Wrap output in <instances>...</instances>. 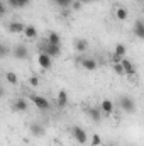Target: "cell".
<instances>
[{"mask_svg":"<svg viewBox=\"0 0 144 146\" xmlns=\"http://www.w3.org/2000/svg\"><path fill=\"white\" fill-rule=\"evenodd\" d=\"M39 53H46V54H49L51 58H56V56H59L61 48H59L58 44H51V42L46 39V41L39 42Z\"/></svg>","mask_w":144,"mask_h":146,"instance_id":"1","label":"cell"},{"mask_svg":"<svg viewBox=\"0 0 144 146\" xmlns=\"http://www.w3.org/2000/svg\"><path fill=\"white\" fill-rule=\"evenodd\" d=\"M119 106H120V109L124 110V112H129V114L136 110V104H134V100L129 95H122L119 99Z\"/></svg>","mask_w":144,"mask_h":146,"instance_id":"2","label":"cell"},{"mask_svg":"<svg viewBox=\"0 0 144 146\" xmlns=\"http://www.w3.org/2000/svg\"><path fill=\"white\" fill-rule=\"evenodd\" d=\"M29 99L34 102V106H36L39 110H48L49 109V100H48L46 97H42V95H31Z\"/></svg>","mask_w":144,"mask_h":146,"instance_id":"3","label":"cell"},{"mask_svg":"<svg viewBox=\"0 0 144 146\" xmlns=\"http://www.w3.org/2000/svg\"><path fill=\"white\" fill-rule=\"evenodd\" d=\"M12 54H14V58H17V60H26V58L29 56V51H27V48H26V46L17 44V46H14Z\"/></svg>","mask_w":144,"mask_h":146,"instance_id":"4","label":"cell"},{"mask_svg":"<svg viewBox=\"0 0 144 146\" xmlns=\"http://www.w3.org/2000/svg\"><path fill=\"white\" fill-rule=\"evenodd\" d=\"M37 63H39V66H41V68H44V70H49V68H51V65H53L51 56H49V54H46V53H39V56H37Z\"/></svg>","mask_w":144,"mask_h":146,"instance_id":"5","label":"cell"},{"mask_svg":"<svg viewBox=\"0 0 144 146\" xmlns=\"http://www.w3.org/2000/svg\"><path fill=\"white\" fill-rule=\"evenodd\" d=\"M71 133H73V136H75V139L78 141V143H87V133L81 129V127H78V126H73L71 127Z\"/></svg>","mask_w":144,"mask_h":146,"instance_id":"6","label":"cell"},{"mask_svg":"<svg viewBox=\"0 0 144 146\" xmlns=\"http://www.w3.org/2000/svg\"><path fill=\"white\" fill-rule=\"evenodd\" d=\"M12 110H14V112H26V110H27V100H24V99H17V100H14V104H12Z\"/></svg>","mask_w":144,"mask_h":146,"instance_id":"7","label":"cell"},{"mask_svg":"<svg viewBox=\"0 0 144 146\" xmlns=\"http://www.w3.org/2000/svg\"><path fill=\"white\" fill-rule=\"evenodd\" d=\"M81 66L88 72H93V70H97V61L93 58H81Z\"/></svg>","mask_w":144,"mask_h":146,"instance_id":"8","label":"cell"},{"mask_svg":"<svg viewBox=\"0 0 144 146\" xmlns=\"http://www.w3.org/2000/svg\"><path fill=\"white\" fill-rule=\"evenodd\" d=\"M56 104H58L59 107H66V106H68V94H66L65 90H61V92L58 94V97H56Z\"/></svg>","mask_w":144,"mask_h":146,"instance_id":"9","label":"cell"},{"mask_svg":"<svg viewBox=\"0 0 144 146\" xmlns=\"http://www.w3.org/2000/svg\"><path fill=\"white\" fill-rule=\"evenodd\" d=\"M122 66H124V72H126V75H129V76H132L134 73H136V70H134V65L129 61V60H126V58H122Z\"/></svg>","mask_w":144,"mask_h":146,"instance_id":"10","label":"cell"},{"mask_svg":"<svg viewBox=\"0 0 144 146\" xmlns=\"http://www.w3.org/2000/svg\"><path fill=\"white\" fill-rule=\"evenodd\" d=\"M134 34L139 39H144V22L143 21H136V24H134Z\"/></svg>","mask_w":144,"mask_h":146,"instance_id":"11","label":"cell"},{"mask_svg":"<svg viewBox=\"0 0 144 146\" xmlns=\"http://www.w3.org/2000/svg\"><path fill=\"white\" fill-rule=\"evenodd\" d=\"M29 129H31V133H32V134H34V136H37V138H39V136H42V134H44V127H42V126H41V124H37V122H32V124H31V127H29Z\"/></svg>","mask_w":144,"mask_h":146,"instance_id":"12","label":"cell"},{"mask_svg":"<svg viewBox=\"0 0 144 146\" xmlns=\"http://www.w3.org/2000/svg\"><path fill=\"white\" fill-rule=\"evenodd\" d=\"M9 29H10V33H24V29H26V26L22 24V22H12L10 26H9Z\"/></svg>","mask_w":144,"mask_h":146,"instance_id":"13","label":"cell"},{"mask_svg":"<svg viewBox=\"0 0 144 146\" xmlns=\"http://www.w3.org/2000/svg\"><path fill=\"white\" fill-rule=\"evenodd\" d=\"M100 109H102L104 114H112V112H114V104H112V100H108V99L107 100H104Z\"/></svg>","mask_w":144,"mask_h":146,"instance_id":"14","label":"cell"},{"mask_svg":"<svg viewBox=\"0 0 144 146\" xmlns=\"http://www.w3.org/2000/svg\"><path fill=\"white\" fill-rule=\"evenodd\" d=\"M87 48H88L87 39H76V41H75V49H76V51H80V53H81V51H85Z\"/></svg>","mask_w":144,"mask_h":146,"instance_id":"15","label":"cell"},{"mask_svg":"<svg viewBox=\"0 0 144 146\" xmlns=\"http://www.w3.org/2000/svg\"><path fill=\"white\" fill-rule=\"evenodd\" d=\"M24 34L29 37V39H34V37H37V29L34 27V26H26Z\"/></svg>","mask_w":144,"mask_h":146,"instance_id":"16","label":"cell"},{"mask_svg":"<svg viewBox=\"0 0 144 146\" xmlns=\"http://www.w3.org/2000/svg\"><path fill=\"white\" fill-rule=\"evenodd\" d=\"M88 114H90V119L92 121H95V122H98L100 119H102V109H90L88 110Z\"/></svg>","mask_w":144,"mask_h":146,"instance_id":"17","label":"cell"},{"mask_svg":"<svg viewBox=\"0 0 144 146\" xmlns=\"http://www.w3.org/2000/svg\"><path fill=\"white\" fill-rule=\"evenodd\" d=\"M48 41H49L51 44H58V46L61 44V37L58 36L56 33H49V36H48Z\"/></svg>","mask_w":144,"mask_h":146,"instance_id":"18","label":"cell"},{"mask_svg":"<svg viewBox=\"0 0 144 146\" xmlns=\"http://www.w3.org/2000/svg\"><path fill=\"white\" fill-rule=\"evenodd\" d=\"M115 15H117L119 21H126V19H127V10L122 9V7H119V9L115 10Z\"/></svg>","mask_w":144,"mask_h":146,"instance_id":"19","label":"cell"},{"mask_svg":"<svg viewBox=\"0 0 144 146\" xmlns=\"http://www.w3.org/2000/svg\"><path fill=\"white\" fill-rule=\"evenodd\" d=\"M115 56H119V58H124L126 56V46L124 44H117L115 46V53H114Z\"/></svg>","mask_w":144,"mask_h":146,"instance_id":"20","label":"cell"},{"mask_svg":"<svg viewBox=\"0 0 144 146\" xmlns=\"http://www.w3.org/2000/svg\"><path fill=\"white\" fill-rule=\"evenodd\" d=\"M54 3L59 5V7H63V9H66V7L73 5V0H54Z\"/></svg>","mask_w":144,"mask_h":146,"instance_id":"21","label":"cell"},{"mask_svg":"<svg viewBox=\"0 0 144 146\" xmlns=\"http://www.w3.org/2000/svg\"><path fill=\"white\" fill-rule=\"evenodd\" d=\"M7 82L12 83V85H15V83H17V75H15L14 72H9L7 73Z\"/></svg>","mask_w":144,"mask_h":146,"instance_id":"22","label":"cell"},{"mask_svg":"<svg viewBox=\"0 0 144 146\" xmlns=\"http://www.w3.org/2000/svg\"><path fill=\"white\" fill-rule=\"evenodd\" d=\"M114 72L117 73V75H126V72H124V66H122V63H115L114 66Z\"/></svg>","mask_w":144,"mask_h":146,"instance_id":"23","label":"cell"},{"mask_svg":"<svg viewBox=\"0 0 144 146\" xmlns=\"http://www.w3.org/2000/svg\"><path fill=\"white\" fill-rule=\"evenodd\" d=\"M100 143H102V138H100L98 134H93V138H92V145H93V146H98Z\"/></svg>","mask_w":144,"mask_h":146,"instance_id":"24","label":"cell"},{"mask_svg":"<svg viewBox=\"0 0 144 146\" xmlns=\"http://www.w3.org/2000/svg\"><path fill=\"white\" fill-rule=\"evenodd\" d=\"M7 3H9L12 9H19V2H17V0H7Z\"/></svg>","mask_w":144,"mask_h":146,"instance_id":"25","label":"cell"},{"mask_svg":"<svg viewBox=\"0 0 144 146\" xmlns=\"http://www.w3.org/2000/svg\"><path fill=\"white\" fill-rule=\"evenodd\" d=\"M17 2H19V9H24L29 5V0H17Z\"/></svg>","mask_w":144,"mask_h":146,"instance_id":"26","label":"cell"},{"mask_svg":"<svg viewBox=\"0 0 144 146\" xmlns=\"http://www.w3.org/2000/svg\"><path fill=\"white\" fill-rule=\"evenodd\" d=\"M29 83H31V85H32V87H37V85H39V80H37L36 76H32V78H31V80H29Z\"/></svg>","mask_w":144,"mask_h":146,"instance_id":"27","label":"cell"},{"mask_svg":"<svg viewBox=\"0 0 144 146\" xmlns=\"http://www.w3.org/2000/svg\"><path fill=\"white\" fill-rule=\"evenodd\" d=\"M80 2H81V5H83V3H90L92 0H80Z\"/></svg>","mask_w":144,"mask_h":146,"instance_id":"28","label":"cell"},{"mask_svg":"<svg viewBox=\"0 0 144 146\" xmlns=\"http://www.w3.org/2000/svg\"><path fill=\"white\" fill-rule=\"evenodd\" d=\"M92 2H98V0H92Z\"/></svg>","mask_w":144,"mask_h":146,"instance_id":"29","label":"cell"},{"mask_svg":"<svg viewBox=\"0 0 144 146\" xmlns=\"http://www.w3.org/2000/svg\"><path fill=\"white\" fill-rule=\"evenodd\" d=\"M108 146H114V145H108Z\"/></svg>","mask_w":144,"mask_h":146,"instance_id":"30","label":"cell"},{"mask_svg":"<svg viewBox=\"0 0 144 146\" xmlns=\"http://www.w3.org/2000/svg\"><path fill=\"white\" fill-rule=\"evenodd\" d=\"M141 2H144V0H141Z\"/></svg>","mask_w":144,"mask_h":146,"instance_id":"31","label":"cell"}]
</instances>
